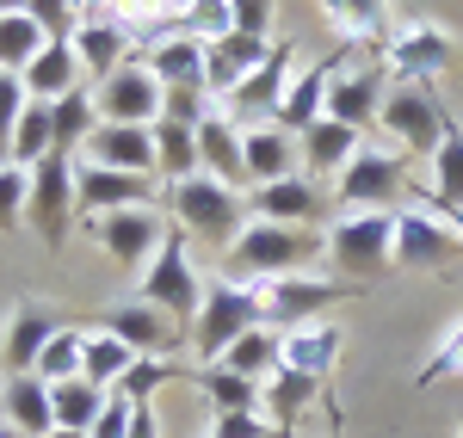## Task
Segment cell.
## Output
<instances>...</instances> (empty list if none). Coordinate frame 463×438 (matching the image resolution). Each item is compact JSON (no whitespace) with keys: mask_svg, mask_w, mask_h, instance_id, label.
<instances>
[{"mask_svg":"<svg viewBox=\"0 0 463 438\" xmlns=\"http://www.w3.org/2000/svg\"><path fill=\"white\" fill-rule=\"evenodd\" d=\"M316 259H327V235L321 228L248 217V228L235 235V247L222 254V272L229 278H285V272H309Z\"/></svg>","mask_w":463,"mask_h":438,"instance_id":"obj_1","label":"cell"},{"mask_svg":"<svg viewBox=\"0 0 463 438\" xmlns=\"http://www.w3.org/2000/svg\"><path fill=\"white\" fill-rule=\"evenodd\" d=\"M327 235V266H334V278H346L358 291H371L377 278H390L395 272V217L390 210H340V222H327L321 228Z\"/></svg>","mask_w":463,"mask_h":438,"instance_id":"obj_2","label":"cell"},{"mask_svg":"<svg viewBox=\"0 0 463 438\" xmlns=\"http://www.w3.org/2000/svg\"><path fill=\"white\" fill-rule=\"evenodd\" d=\"M167 210H174L179 235L204 241V247H235V235L248 228V191L211 180V173H192V180L167 185Z\"/></svg>","mask_w":463,"mask_h":438,"instance_id":"obj_3","label":"cell"},{"mask_svg":"<svg viewBox=\"0 0 463 438\" xmlns=\"http://www.w3.org/2000/svg\"><path fill=\"white\" fill-rule=\"evenodd\" d=\"M253 296H260V328L290 333L303 322H321V309L346 303V296H364L346 278H316V272H285V278H248Z\"/></svg>","mask_w":463,"mask_h":438,"instance_id":"obj_4","label":"cell"},{"mask_svg":"<svg viewBox=\"0 0 463 438\" xmlns=\"http://www.w3.org/2000/svg\"><path fill=\"white\" fill-rule=\"evenodd\" d=\"M253 328H260V296H253V284L222 272L216 284H204V303H198V322L185 333V346H192L204 365H216V359Z\"/></svg>","mask_w":463,"mask_h":438,"instance_id":"obj_5","label":"cell"},{"mask_svg":"<svg viewBox=\"0 0 463 438\" xmlns=\"http://www.w3.org/2000/svg\"><path fill=\"white\" fill-rule=\"evenodd\" d=\"M137 296H143V303H155L161 315H174L179 328L192 333L198 303H204V278H198V266H192V235L167 228V241L155 247V259H148L143 278H137Z\"/></svg>","mask_w":463,"mask_h":438,"instance_id":"obj_6","label":"cell"},{"mask_svg":"<svg viewBox=\"0 0 463 438\" xmlns=\"http://www.w3.org/2000/svg\"><path fill=\"white\" fill-rule=\"evenodd\" d=\"M74 217H80V210H74V154L50 148V154L32 167L25 222L37 228V241H43L50 254H62V241H69V222H74Z\"/></svg>","mask_w":463,"mask_h":438,"instance_id":"obj_7","label":"cell"},{"mask_svg":"<svg viewBox=\"0 0 463 438\" xmlns=\"http://www.w3.org/2000/svg\"><path fill=\"white\" fill-rule=\"evenodd\" d=\"M167 198V185L155 173H118V167H99V161H80L74 154V210L80 217H111V210H155Z\"/></svg>","mask_w":463,"mask_h":438,"instance_id":"obj_8","label":"cell"},{"mask_svg":"<svg viewBox=\"0 0 463 438\" xmlns=\"http://www.w3.org/2000/svg\"><path fill=\"white\" fill-rule=\"evenodd\" d=\"M334 180H340L334 185L340 210H383V204H395L408 191V154L402 148H364L358 143V154Z\"/></svg>","mask_w":463,"mask_h":438,"instance_id":"obj_9","label":"cell"},{"mask_svg":"<svg viewBox=\"0 0 463 438\" xmlns=\"http://www.w3.org/2000/svg\"><path fill=\"white\" fill-rule=\"evenodd\" d=\"M383 69H390L402 87H432L445 69H458V43H451L445 25H432V19L395 25L390 43H383Z\"/></svg>","mask_w":463,"mask_h":438,"instance_id":"obj_10","label":"cell"},{"mask_svg":"<svg viewBox=\"0 0 463 438\" xmlns=\"http://www.w3.org/2000/svg\"><path fill=\"white\" fill-rule=\"evenodd\" d=\"M377 124L395 136L402 154H439L445 143V106L432 99V87H390Z\"/></svg>","mask_w":463,"mask_h":438,"instance_id":"obj_11","label":"cell"},{"mask_svg":"<svg viewBox=\"0 0 463 438\" xmlns=\"http://www.w3.org/2000/svg\"><path fill=\"white\" fill-rule=\"evenodd\" d=\"M290 62H297V50L279 37V43H272V56H266V62H260V69H253L248 80L229 93V99H216V111H222V117H235L241 130H253V124H272V117H279V106H285L290 74H297Z\"/></svg>","mask_w":463,"mask_h":438,"instance_id":"obj_12","label":"cell"},{"mask_svg":"<svg viewBox=\"0 0 463 438\" xmlns=\"http://www.w3.org/2000/svg\"><path fill=\"white\" fill-rule=\"evenodd\" d=\"M93 241H99V254L111 259V266H124V272H143L148 259H155V247L167 241V222H161V210H111V217H93Z\"/></svg>","mask_w":463,"mask_h":438,"instance_id":"obj_13","label":"cell"},{"mask_svg":"<svg viewBox=\"0 0 463 438\" xmlns=\"http://www.w3.org/2000/svg\"><path fill=\"white\" fill-rule=\"evenodd\" d=\"M93 106H99V124H155L161 117V80L148 74L143 56H130L118 74H106L93 87Z\"/></svg>","mask_w":463,"mask_h":438,"instance_id":"obj_14","label":"cell"},{"mask_svg":"<svg viewBox=\"0 0 463 438\" xmlns=\"http://www.w3.org/2000/svg\"><path fill=\"white\" fill-rule=\"evenodd\" d=\"M463 254V241L445 228L439 217H427V210H395V272H439V266H451V259Z\"/></svg>","mask_w":463,"mask_h":438,"instance_id":"obj_15","label":"cell"},{"mask_svg":"<svg viewBox=\"0 0 463 438\" xmlns=\"http://www.w3.org/2000/svg\"><path fill=\"white\" fill-rule=\"evenodd\" d=\"M346 69H353V43H340L334 56H321V62H309V69H297V74H290V87H285V106H279L272 124L290 130V136H303L321 111H327V87H334Z\"/></svg>","mask_w":463,"mask_h":438,"instance_id":"obj_16","label":"cell"},{"mask_svg":"<svg viewBox=\"0 0 463 438\" xmlns=\"http://www.w3.org/2000/svg\"><path fill=\"white\" fill-rule=\"evenodd\" d=\"M99 328L118 333L137 359H174V346H185V328H179L174 315H161L155 303H111L106 315H99Z\"/></svg>","mask_w":463,"mask_h":438,"instance_id":"obj_17","label":"cell"},{"mask_svg":"<svg viewBox=\"0 0 463 438\" xmlns=\"http://www.w3.org/2000/svg\"><path fill=\"white\" fill-rule=\"evenodd\" d=\"M340 352H346V328H340V322H303V328L279 333V365L303 370V377H316V383L334 377Z\"/></svg>","mask_w":463,"mask_h":438,"instance_id":"obj_18","label":"cell"},{"mask_svg":"<svg viewBox=\"0 0 463 438\" xmlns=\"http://www.w3.org/2000/svg\"><path fill=\"white\" fill-rule=\"evenodd\" d=\"M266 56H272V43H266V37H241V32L204 43V93H211V99H229Z\"/></svg>","mask_w":463,"mask_h":438,"instance_id":"obj_19","label":"cell"},{"mask_svg":"<svg viewBox=\"0 0 463 438\" xmlns=\"http://www.w3.org/2000/svg\"><path fill=\"white\" fill-rule=\"evenodd\" d=\"M80 161H99L118 173H155V124H99Z\"/></svg>","mask_w":463,"mask_h":438,"instance_id":"obj_20","label":"cell"},{"mask_svg":"<svg viewBox=\"0 0 463 438\" xmlns=\"http://www.w3.org/2000/svg\"><path fill=\"white\" fill-rule=\"evenodd\" d=\"M0 420L25 438H50L56 433V407H50V383L37 370H13L0 383Z\"/></svg>","mask_w":463,"mask_h":438,"instance_id":"obj_21","label":"cell"},{"mask_svg":"<svg viewBox=\"0 0 463 438\" xmlns=\"http://www.w3.org/2000/svg\"><path fill=\"white\" fill-rule=\"evenodd\" d=\"M56 315L43 309V303H19L13 315H6V328H0V365H6V377L13 370H37V359H43V346L56 340Z\"/></svg>","mask_w":463,"mask_h":438,"instance_id":"obj_22","label":"cell"},{"mask_svg":"<svg viewBox=\"0 0 463 438\" xmlns=\"http://www.w3.org/2000/svg\"><path fill=\"white\" fill-rule=\"evenodd\" d=\"M130 50H137V37H130V25H118V19H80V32H74V56H80L87 87H99L106 74H118L130 62Z\"/></svg>","mask_w":463,"mask_h":438,"instance_id":"obj_23","label":"cell"},{"mask_svg":"<svg viewBox=\"0 0 463 438\" xmlns=\"http://www.w3.org/2000/svg\"><path fill=\"white\" fill-rule=\"evenodd\" d=\"M248 217H266V222H303V228H316V217H321V185L309 180V173H290V180L253 185V191H248Z\"/></svg>","mask_w":463,"mask_h":438,"instance_id":"obj_24","label":"cell"},{"mask_svg":"<svg viewBox=\"0 0 463 438\" xmlns=\"http://www.w3.org/2000/svg\"><path fill=\"white\" fill-rule=\"evenodd\" d=\"M198 173H211V180L222 185H248V161H241V124L235 117H222V111H211L204 124H198Z\"/></svg>","mask_w":463,"mask_h":438,"instance_id":"obj_25","label":"cell"},{"mask_svg":"<svg viewBox=\"0 0 463 438\" xmlns=\"http://www.w3.org/2000/svg\"><path fill=\"white\" fill-rule=\"evenodd\" d=\"M297 136L279 130V124H253L241 130V161H248V191L253 185H272V180H290L297 173Z\"/></svg>","mask_w":463,"mask_h":438,"instance_id":"obj_26","label":"cell"},{"mask_svg":"<svg viewBox=\"0 0 463 438\" xmlns=\"http://www.w3.org/2000/svg\"><path fill=\"white\" fill-rule=\"evenodd\" d=\"M377 111H383V74L377 69H346L334 87H327V111L321 117H340V124H353L358 136L377 124Z\"/></svg>","mask_w":463,"mask_h":438,"instance_id":"obj_27","label":"cell"},{"mask_svg":"<svg viewBox=\"0 0 463 438\" xmlns=\"http://www.w3.org/2000/svg\"><path fill=\"white\" fill-rule=\"evenodd\" d=\"M25 80V93L32 99H43V106H56L62 93H74V87H87V74H80V56H74V43H43L32 56V69L19 74Z\"/></svg>","mask_w":463,"mask_h":438,"instance_id":"obj_28","label":"cell"},{"mask_svg":"<svg viewBox=\"0 0 463 438\" xmlns=\"http://www.w3.org/2000/svg\"><path fill=\"white\" fill-rule=\"evenodd\" d=\"M143 62L161 87H198L204 93V43L192 32H174V37H161V43H148Z\"/></svg>","mask_w":463,"mask_h":438,"instance_id":"obj_29","label":"cell"},{"mask_svg":"<svg viewBox=\"0 0 463 438\" xmlns=\"http://www.w3.org/2000/svg\"><path fill=\"white\" fill-rule=\"evenodd\" d=\"M297 148H303V161H309V180H316V173H340L358 154V130L340 124V117H316V124L297 136Z\"/></svg>","mask_w":463,"mask_h":438,"instance_id":"obj_30","label":"cell"},{"mask_svg":"<svg viewBox=\"0 0 463 438\" xmlns=\"http://www.w3.org/2000/svg\"><path fill=\"white\" fill-rule=\"evenodd\" d=\"M327 19L340 25V43H390L395 19H390V0H321Z\"/></svg>","mask_w":463,"mask_h":438,"instance_id":"obj_31","label":"cell"},{"mask_svg":"<svg viewBox=\"0 0 463 438\" xmlns=\"http://www.w3.org/2000/svg\"><path fill=\"white\" fill-rule=\"evenodd\" d=\"M198 173V130L174 124V117H155V180L179 185Z\"/></svg>","mask_w":463,"mask_h":438,"instance_id":"obj_32","label":"cell"},{"mask_svg":"<svg viewBox=\"0 0 463 438\" xmlns=\"http://www.w3.org/2000/svg\"><path fill=\"white\" fill-rule=\"evenodd\" d=\"M50 130H56V148H62V154H80V148H87V136L99 130L93 87H74V93H62V99L50 106Z\"/></svg>","mask_w":463,"mask_h":438,"instance_id":"obj_33","label":"cell"},{"mask_svg":"<svg viewBox=\"0 0 463 438\" xmlns=\"http://www.w3.org/2000/svg\"><path fill=\"white\" fill-rule=\"evenodd\" d=\"M321 396V383L316 377H303V370H272V377H266V407H272V426H279V433L290 438V426H297V420H303V407L316 402Z\"/></svg>","mask_w":463,"mask_h":438,"instance_id":"obj_34","label":"cell"},{"mask_svg":"<svg viewBox=\"0 0 463 438\" xmlns=\"http://www.w3.org/2000/svg\"><path fill=\"white\" fill-rule=\"evenodd\" d=\"M50 407H56V426L62 433H93V420L106 407V389L87 383V377H69V383H50Z\"/></svg>","mask_w":463,"mask_h":438,"instance_id":"obj_35","label":"cell"},{"mask_svg":"<svg viewBox=\"0 0 463 438\" xmlns=\"http://www.w3.org/2000/svg\"><path fill=\"white\" fill-rule=\"evenodd\" d=\"M222 370H235V377H248V383H260L266 389V377L279 370V333L272 328H253V333H241L222 359H216Z\"/></svg>","mask_w":463,"mask_h":438,"instance_id":"obj_36","label":"cell"},{"mask_svg":"<svg viewBox=\"0 0 463 438\" xmlns=\"http://www.w3.org/2000/svg\"><path fill=\"white\" fill-rule=\"evenodd\" d=\"M130 365H137V352H130L118 333H106V328L87 333V352H80V377H87V383H99V389L111 396V389H118V377H124Z\"/></svg>","mask_w":463,"mask_h":438,"instance_id":"obj_37","label":"cell"},{"mask_svg":"<svg viewBox=\"0 0 463 438\" xmlns=\"http://www.w3.org/2000/svg\"><path fill=\"white\" fill-rule=\"evenodd\" d=\"M56 148V130H50V106L32 99V106L19 111V124H13V148H6V161L13 167H37L43 154Z\"/></svg>","mask_w":463,"mask_h":438,"instance_id":"obj_38","label":"cell"},{"mask_svg":"<svg viewBox=\"0 0 463 438\" xmlns=\"http://www.w3.org/2000/svg\"><path fill=\"white\" fill-rule=\"evenodd\" d=\"M43 43H50V32L37 25L32 13H6V19H0V69H6V74H25Z\"/></svg>","mask_w":463,"mask_h":438,"instance_id":"obj_39","label":"cell"},{"mask_svg":"<svg viewBox=\"0 0 463 438\" xmlns=\"http://www.w3.org/2000/svg\"><path fill=\"white\" fill-rule=\"evenodd\" d=\"M192 383L211 396L216 414H253L260 407V383H248V377H235V370H222V365H204Z\"/></svg>","mask_w":463,"mask_h":438,"instance_id":"obj_40","label":"cell"},{"mask_svg":"<svg viewBox=\"0 0 463 438\" xmlns=\"http://www.w3.org/2000/svg\"><path fill=\"white\" fill-rule=\"evenodd\" d=\"M427 191H439L445 204H463V124L451 111H445V143L432 154V185Z\"/></svg>","mask_w":463,"mask_h":438,"instance_id":"obj_41","label":"cell"},{"mask_svg":"<svg viewBox=\"0 0 463 438\" xmlns=\"http://www.w3.org/2000/svg\"><path fill=\"white\" fill-rule=\"evenodd\" d=\"M185 370L174 365V359H137V365L118 377V389L111 396H124V402H155L161 396V383H179Z\"/></svg>","mask_w":463,"mask_h":438,"instance_id":"obj_42","label":"cell"},{"mask_svg":"<svg viewBox=\"0 0 463 438\" xmlns=\"http://www.w3.org/2000/svg\"><path fill=\"white\" fill-rule=\"evenodd\" d=\"M80 352H87V328H56V340H50L43 359H37V377H43V383L80 377Z\"/></svg>","mask_w":463,"mask_h":438,"instance_id":"obj_43","label":"cell"},{"mask_svg":"<svg viewBox=\"0 0 463 438\" xmlns=\"http://www.w3.org/2000/svg\"><path fill=\"white\" fill-rule=\"evenodd\" d=\"M25 198H32V167L0 161V235H13L25 222Z\"/></svg>","mask_w":463,"mask_h":438,"instance_id":"obj_44","label":"cell"},{"mask_svg":"<svg viewBox=\"0 0 463 438\" xmlns=\"http://www.w3.org/2000/svg\"><path fill=\"white\" fill-rule=\"evenodd\" d=\"M25 13L50 32V43H74V32H80V6L74 0H25Z\"/></svg>","mask_w":463,"mask_h":438,"instance_id":"obj_45","label":"cell"},{"mask_svg":"<svg viewBox=\"0 0 463 438\" xmlns=\"http://www.w3.org/2000/svg\"><path fill=\"white\" fill-rule=\"evenodd\" d=\"M25 106H32L25 80L0 69V161H6V148H13V124H19V111H25Z\"/></svg>","mask_w":463,"mask_h":438,"instance_id":"obj_46","label":"cell"},{"mask_svg":"<svg viewBox=\"0 0 463 438\" xmlns=\"http://www.w3.org/2000/svg\"><path fill=\"white\" fill-rule=\"evenodd\" d=\"M211 438H285V433H279V426L253 407V414H216V420H211Z\"/></svg>","mask_w":463,"mask_h":438,"instance_id":"obj_47","label":"cell"},{"mask_svg":"<svg viewBox=\"0 0 463 438\" xmlns=\"http://www.w3.org/2000/svg\"><path fill=\"white\" fill-rule=\"evenodd\" d=\"M451 370L463 377V322L445 333V340H439V352L420 365V377H414V383H439V377H451Z\"/></svg>","mask_w":463,"mask_h":438,"instance_id":"obj_48","label":"cell"},{"mask_svg":"<svg viewBox=\"0 0 463 438\" xmlns=\"http://www.w3.org/2000/svg\"><path fill=\"white\" fill-rule=\"evenodd\" d=\"M229 13H235V32H241V37H266V32H272L279 0H229Z\"/></svg>","mask_w":463,"mask_h":438,"instance_id":"obj_49","label":"cell"},{"mask_svg":"<svg viewBox=\"0 0 463 438\" xmlns=\"http://www.w3.org/2000/svg\"><path fill=\"white\" fill-rule=\"evenodd\" d=\"M130 420H137V402L106 396V407H99V420H93V433H87V438H130Z\"/></svg>","mask_w":463,"mask_h":438,"instance_id":"obj_50","label":"cell"},{"mask_svg":"<svg viewBox=\"0 0 463 438\" xmlns=\"http://www.w3.org/2000/svg\"><path fill=\"white\" fill-rule=\"evenodd\" d=\"M408 204H414V210H427V217H439L463 241V204H445V198H439V191H427V185H408Z\"/></svg>","mask_w":463,"mask_h":438,"instance_id":"obj_51","label":"cell"},{"mask_svg":"<svg viewBox=\"0 0 463 438\" xmlns=\"http://www.w3.org/2000/svg\"><path fill=\"white\" fill-rule=\"evenodd\" d=\"M80 6V19H111L118 13V0H74Z\"/></svg>","mask_w":463,"mask_h":438,"instance_id":"obj_52","label":"cell"},{"mask_svg":"<svg viewBox=\"0 0 463 438\" xmlns=\"http://www.w3.org/2000/svg\"><path fill=\"white\" fill-rule=\"evenodd\" d=\"M6 13H25V0H0V19H6Z\"/></svg>","mask_w":463,"mask_h":438,"instance_id":"obj_53","label":"cell"},{"mask_svg":"<svg viewBox=\"0 0 463 438\" xmlns=\"http://www.w3.org/2000/svg\"><path fill=\"white\" fill-rule=\"evenodd\" d=\"M0 438H25V433H13V426H6V420H0Z\"/></svg>","mask_w":463,"mask_h":438,"instance_id":"obj_54","label":"cell"},{"mask_svg":"<svg viewBox=\"0 0 463 438\" xmlns=\"http://www.w3.org/2000/svg\"><path fill=\"white\" fill-rule=\"evenodd\" d=\"M50 438H87V433H62V426H56V433H50Z\"/></svg>","mask_w":463,"mask_h":438,"instance_id":"obj_55","label":"cell"},{"mask_svg":"<svg viewBox=\"0 0 463 438\" xmlns=\"http://www.w3.org/2000/svg\"><path fill=\"white\" fill-rule=\"evenodd\" d=\"M458 433H463V426H458Z\"/></svg>","mask_w":463,"mask_h":438,"instance_id":"obj_56","label":"cell"}]
</instances>
